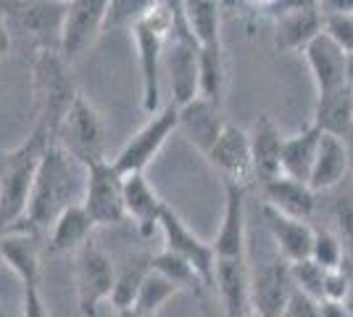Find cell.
I'll return each mask as SVG.
<instances>
[{"mask_svg": "<svg viewBox=\"0 0 353 317\" xmlns=\"http://www.w3.org/2000/svg\"><path fill=\"white\" fill-rule=\"evenodd\" d=\"M85 177L88 166H82L69 153L61 151L56 143H50L40 156L34 172L24 225L37 233H48V227L56 222L61 211H66L74 204H82Z\"/></svg>", "mask_w": 353, "mask_h": 317, "instance_id": "obj_1", "label": "cell"}, {"mask_svg": "<svg viewBox=\"0 0 353 317\" xmlns=\"http://www.w3.org/2000/svg\"><path fill=\"white\" fill-rule=\"evenodd\" d=\"M50 140L40 130H32L30 137L11 151H0V233L24 222L34 172L40 156Z\"/></svg>", "mask_w": 353, "mask_h": 317, "instance_id": "obj_2", "label": "cell"}, {"mask_svg": "<svg viewBox=\"0 0 353 317\" xmlns=\"http://www.w3.org/2000/svg\"><path fill=\"white\" fill-rule=\"evenodd\" d=\"M32 93H34V127L48 135L59 130L61 119L72 108L74 98L79 95L69 75V64L61 59L59 50H40L32 61Z\"/></svg>", "mask_w": 353, "mask_h": 317, "instance_id": "obj_3", "label": "cell"}, {"mask_svg": "<svg viewBox=\"0 0 353 317\" xmlns=\"http://www.w3.org/2000/svg\"><path fill=\"white\" fill-rule=\"evenodd\" d=\"M176 0H159L156 8H150L140 21H134L132 37L137 46V59H140V79H143V108L148 114H156L161 104V90H159V77H161V59L163 46L172 32V19H174Z\"/></svg>", "mask_w": 353, "mask_h": 317, "instance_id": "obj_4", "label": "cell"}, {"mask_svg": "<svg viewBox=\"0 0 353 317\" xmlns=\"http://www.w3.org/2000/svg\"><path fill=\"white\" fill-rule=\"evenodd\" d=\"M63 6L48 0H0V19L11 35V43H24L40 50H59Z\"/></svg>", "mask_w": 353, "mask_h": 317, "instance_id": "obj_5", "label": "cell"}, {"mask_svg": "<svg viewBox=\"0 0 353 317\" xmlns=\"http://www.w3.org/2000/svg\"><path fill=\"white\" fill-rule=\"evenodd\" d=\"M53 143L63 153H69L82 166H90L105 159V124L103 117L88 98L79 93L72 108L61 119Z\"/></svg>", "mask_w": 353, "mask_h": 317, "instance_id": "obj_6", "label": "cell"}, {"mask_svg": "<svg viewBox=\"0 0 353 317\" xmlns=\"http://www.w3.org/2000/svg\"><path fill=\"white\" fill-rule=\"evenodd\" d=\"M114 278L117 265L98 243L88 241L74 254V283L82 317H98L101 307L111 299Z\"/></svg>", "mask_w": 353, "mask_h": 317, "instance_id": "obj_7", "label": "cell"}, {"mask_svg": "<svg viewBox=\"0 0 353 317\" xmlns=\"http://www.w3.org/2000/svg\"><path fill=\"white\" fill-rule=\"evenodd\" d=\"M82 209L90 214L95 227H117L127 222L124 214V175L108 159L88 166Z\"/></svg>", "mask_w": 353, "mask_h": 317, "instance_id": "obj_8", "label": "cell"}, {"mask_svg": "<svg viewBox=\"0 0 353 317\" xmlns=\"http://www.w3.org/2000/svg\"><path fill=\"white\" fill-rule=\"evenodd\" d=\"M111 0H69L63 6L59 35V53L66 64L77 61L95 37L105 30V14Z\"/></svg>", "mask_w": 353, "mask_h": 317, "instance_id": "obj_9", "label": "cell"}, {"mask_svg": "<svg viewBox=\"0 0 353 317\" xmlns=\"http://www.w3.org/2000/svg\"><path fill=\"white\" fill-rule=\"evenodd\" d=\"M176 130V106H166L161 111H156L145 127H140L127 143L124 148L117 153V159L111 164L117 166L121 175H132V172H145V166L159 156L163 143Z\"/></svg>", "mask_w": 353, "mask_h": 317, "instance_id": "obj_10", "label": "cell"}, {"mask_svg": "<svg viewBox=\"0 0 353 317\" xmlns=\"http://www.w3.org/2000/svg\"><path fill=\"white\" fill-rule=\"evenodd\" d=\"M159 230L163 236V251L185 259L192 270L201 275L203 286H214V249L201 236H195L188 222L172 206H163L159 217Z\"/></svg>", "mask_w": 353, "mask_h": 317, "instance_id": "obj_11", "label": "cell"}, {"mask_svg": "<svg viewBox=\"0 0 353 317\" xmlns=\"http://www.w3.org/2000/svg\"><path fill=\"white\" fill-rule=\"evenodd\" d=\"M0 259L19 278L21 288L43 286V241L37 230L21 222L0 233Z\"/></svg>", "mask_w": 353, "mask_h": 317, "instance_id": "obj_12", "label": "cell"}, {"mask_svg": "<svg viewBox=\"0 0 353 317\" xmlns=\"http://www.w3.org/2000/svg\"><path fill=\"white\" fill-rule=\"evenodd\" d=\"M293 288L290 265L277 254L259 270H250V312L261 317H280Z\"/></svg>", "mask_w": 353, "mask_h": 317, "instance_id": "obj_13", "label": "cell"}, {"mask_svg": "<svg viewBox=\"0 0 353 317\" xmlns=\"http://www.w3.org/2000/svg\"><path fill=\"white\" fill-rule=\"evenodd\" d=\"M208 162L221 172L224 182H232L240 188H248L253 177V164H250V146H248V133L240 130L237 124L227 122L216 143L208 148L206 153Z\"/></svg>", "mask_w": 353, "mask_h": 317, "instance_id": "obj_14", "label": "cell"}, {"mask_svg": "<svg viewBox=\"0 0 353 317\" xmlns=\"http://www.w3.org/2000/svg\"><path fill=\"white\" fill-rule=\"evenodd\" d=\"M224 214L211 241L214 259H248V225H245V188L224 182Z\"/></svg>", "mask_w": 353, "mask_h": 317, "instance_id": "obj_15", "label": "cell"}, {"mask_svg": "<svg viewBox=\"0 0 353 317\" xmlns=\"http://www.w3.org/2000/svg\"><path fill=\"white\" fill-rule=\"evenodd\" d=\"M224 124L227 119H224L221 104L208 101L203 95H195L185 106H176V127L188 135V140L201 153H206L216 143Z\"/></svg>", "mask_w": 353, "mask_h": 317, "instance_id": "obj_16", "label": "cell"}, {"mask_svg": "<svg viewBox=\"0 0 353 317\" xmlns=\"http://www.w3.org/2000/svg\"><path fill=\"white\" fill-rule=\"evenodd\" d=\"M301 53L306 56V64H309L311 77H314V85H316V95L345 88V64H348V53L340 46H335L324 32L316 35Z\"/></svg>", "mask_w": 353, "mask_h": 317, "instance_id": "obj_17", "label": "cell"}, {"mask_svg": "<svg viewBox=\"0 0 353 317\" xmlns=\"http://www.w3.org/2000/svg\"><path fill=\"white\" fill-rule=\"evenodd\" d=\"M219 291L227 317L250 312V265L248 259H214V286Z\"/></svg>", "mask_w": 353, "mask_h": 317, "instance_id": "obj_18", "label": "cell"}, {"mask_svg": "<svg viewBox=\"0 0 353 317\" xmlns=\"http://www.w3.org/2000/svg\"><path fill=\"white\" fill-rule=\"evenodd\" d=\"M166 206L161 196L156 193V188L150 185L145 172H132L124 175V214L127 220H132L140 236H153V230H159V217Z\"/></svg>", "mask_w": 353, "mask_h": 317, "instance_id": "obj_19", "label": "cell"}, {"mask_svg": "<svg viewBox=\"0 0 353 317\" xmlns=\"http://www.w3.org/2000/svg\"><path fill=\"white\" fill-rule=\"evenodd\" d=\"M285 135L274 119L269 114H261L253 122L248 133V146H250V164H253V177L259 182L274 180L280 177V151Z\"/></svg>", "mask_w": 353, "mask_h": 317, "instance_id": "obj_20", "label": "cell"}, {"mask_svg": "<svg viewBox=\"0 0 353 317\" xmlns=\"http://www.w3.org/2000/svg\"><path fill=\"white\" fill-rule=\"evenodd\" d=\"M261 193H264V206L293 220L309 222L316 211V193L309 188V182L290 180L280 175L274 180L261 182Z\"/></svg>", "mask_w": 353, "mask_h": 317, "instance_id": "obj_21", "label": "cell"}, {"mask_svg": "<svg viewBox=\"0 0 353 317\" xmlns=\"http://www.w3.org/2000/svg\"><path fill=\"white\" fill-rule=\"evenodd\" d=\"M264 220H266L269 233H272V241L277 246V254H280L288 265L311 257L314 227H311L309 222L285 217V214L269 209V206H264Z\"/></svg>", "mask_w": 353, "mask_h": 317, "instance_id": "obj_22", "label": "cell"}, {"mask_svg": "<svg viewBox=\"0 0 353 317\" xmlns=\"http://www.w3.org/2000/svg\"><path fill=\"white\" fill-rule=\"evenodd\" d=\"M348 177V153H345V140L335 135L319 137L316 159L311 166L309 188L314 193H330L340 182Z\"/></svg>", "mask_w": 353, "mask_h": 317, "instance_id": "obj_23", "label": "cell"}, {"mask_svg": "<svg viewBox=\"0 0 353 317\" xmlns=\"http://www.w3.org/2000/svg\"><path fill=\"white\" fill-rule=\"evenodd\" d=\"M92 220L82 209V204H74L66 211H61L56 222L48 227V249L53 254H77L88 241H92Z\"/></svg>", "mask_w": 353, "mask_h": 317, "instance_id": "obj_24", "label": "cell"}, {"mask_svg": "<svg viewBox=\"0 0 353 317\" xmlns=\"http://www.w3.org/2000/svg\"><path fill=\"white\" fill-rule=\"evenodd\" d=\"M316 35H322V14L316 8H298L274 19V48L282 53L303 50Z\"/></svg>", "mask_w": 353, "mask_h": 317, "instance_id": "obj_25", "label": "cell"}, {"mask_svg": "<svg viewBox=\"0 0 353 317\" xmlns=\"http://www.w3.org/2000/svg\"><path fill=\"white\" fill-rule=\"evenodd\" d=\"M319 137L322 133L309 124L306 130H301L298 135H290L282 140L280 151V172L290 180L309 182L311 166L316 159V148H319Z\"/></svg>", "mask_w": 353, "mask_h": 317, "instance_id": "obj_26", "label": "cell"}, {"mask_svg": "<svg viewBox=\"0 0 353 317\" xmlns=\"http://www.w3.org/2000/svg\"><path fill=\"white\" fill-rule=\"evenodd\" d=\"M324 135L345 137L353 130V95L348 88H340L332 93L316 95L314 106V122H311Z\"/></svg>", "mask_w": 353, "mask_h": 317, "instance_id": "obj_27", "label": "cell"}, {"mask_svg": "<svg viewBox=\"0 0 353 317\" xmlns=\"http://www.w3.org/2000/svg\"><path fill=\"white\" fill-rule=\"evenodd\" d=\"M148 270H150V257H130L121 267H117L108 304L114 309H130L137 299V291L143 286V278L148 275Z\"/></svg>", "mask_w": 353, "mask_h": 317, "instance_id": "obj_28", "label": "cell"}, {"mask_svg": "<svg viewBox=\"0 0 353 317\" xmlns=\"http://www.w3.org/2000/svg\"><path fill=\"white\" fill-rule=\"evenodd\" d=\"M188 27L195 35L198 46L221 43L219 37V0H182Z\"/></svg>", "mask_w": 353, "mask_h": 317, "instance_id": "obj_29", "label": "cell"}, {"mask_svg": "<svg viewBox=\"0 0 353 317\" xmlns=\"http://www.w3.org/2000/svg\"><path fill=\"white\" fill-rule=\"evenodd\" d=\"M221 90H224V53H221V43L201 46V56H198V95L221 104Z\"/></svg>", "mask_w": 353, "mask_h": 317, "instance_id": "obj_30", "label": "cell"}, {"mask_svg": "<svg viewBox=\"0 0 353 317\" xmlns=\"http://www.w3.org/2000/svg\"><path fill=\"white\" fill-rule=\"evenodd\" d=\"M176 294H179V286H174L169 278H163L161 272L148 270V275L143 278V286L137 291V299H134L132 309L156 317L166 304L174 299Z\"/></svg>", "mask_w": 353, "mask_h": 317, "instance_id": "obj_31", "label": "cell"}, {"mask_svg": "<svg viewBox=\"0 0 353 317\" xmlns=\"http://www.w3.org/2000/svg\"><path fill=\"white\" fill-rule=\"evenodd\" d=\"M332 204H330V214L335 222V236L343 243V249L353 251V185L348 177L340 182L338 188H332Z\"/></svg>", "mask_w": 353, "mask_h": 317, "instance_id": "obj_32", "label": "cell"}, {"mask_svg": "<svg viewBox=\"0 0 353 317\" xmlns=\"http://www.w3.org/2000/svg\"><path fill=\"white\" fill-rule=\"evenodd\" d=\"M150 270L161 272L163 278H169L174 286H179V291H201V288H206L203 280H201V275L192 270L185 259L174 257L169 251H161V254L150 257Z\"/></svg>", "mask_w": 353, "mask_h": 317, "instance_id": "obj_33", "label": "cell"}, {"mask_svg": "<svg viewBox=\"0 0 353 317\" xmlns=\"http://www.w3.org/2000/svg\"><path fill=\"white\" fill-rule=\"evenodd\" d=\"M343 257H345V249L338 241L335 233L330 230H314V243H311V257L319 267L324 270H335L343 267Z\"/></svg>", "mask_w": 353, "mask_h": 317, "instance_id": "obj_34", "label": "cell"}, {"mask_svg": "<svg viewBox=\"0 0 353 317\" xmlns=\"http://www.w3.org/2000/svg\"><path fill=\"white\" fill-rule=\"evenodd\" d=\"M324 267H319L314 259H301L290 265V278H293V286L306 294L311 299L322 302V286H324Z\"/></svg>", "mask_w": 353, "mask_h": 317, "instance_id": "obj_35", "label": "cell"}, {"mask_svg": "<svg viewBox=\"0 0 353 317\" xmlns=\"http://www.w3.org/2000/svg\"><path fill=\"white\" fill-rule=\"evenodd\" d=\"M156 3L159 0H111L105 14V27H132L150 8H156Z\"/></svg>", "mask_w": 353, "mask_h": 317, "instance_id": "obj_36", "label": "cell"}, {"mask_svg": "<svg viewBox=\"0 0 353 317\" xmlns=\"http://www.w3.org/2000/svg\"><path fill=\"white\" fill-rule=\"evenodd\" d=\"M322 32L348 56L353 53V14L322 16Z\"/></svg>", "mask_w": 353, "mask_h": 317, "instance_id": "obj_37", "label": "cell"}, {"mask_svg": "<svg viewBox=\"0 0 353 317\" xmlns=\"http://www.w3.org/2000/svg\"><path fill=\"white\" fill-rule=\"evenodd\" d=\"M351 296V278L343 267L324 272V286H322V302H348Z\"/></svg>", "mask_w": 353, "mask_h": 317, "instance_id": "obj_38", "label": "cell"}, {"mask_svg": "<svg viewBox=\"0 0 353 317\" xmlns=\"http://www.w3.org/2000/svg\"><path fill=\"white\" fill-rule=\"evenodd\" d=\"M280 317H322V302H316L306 294H301L298 288H293Z\"/></svg>", "mask_w": 353, "mask_h": 317, "instance_id": "obj_39", "label": "cell"}, {"mask_svg": "<svg viewBox=\"0 0 353 317\" xmlns=\"http://www.w3.org/2000/svg\"><path fill=\"white\" fill-rule=\"evenodd\" d=\"M21 317H50L45 307L43 291L40 288H24V299H21Z\"/></svg>", "mask_w": 353, "mask_h": 317, "instance_id": "obj_40", "label": "cell"}, {"mask_svg": "<svg viewBox=\"0 0 353 317\" xmlns=\"http://www.w3.org/2000/svg\"><path fill=\"white\" fill-rule=\"evenodd\" d=\"M316 11L322 16L353 14V0H316Z\"/></svg>", "mask_w": 353, "mask_h": 317, "instance_id": "obj_41", "label": "cell"}, {"mask_svg": "<svg viewBox=\"0 0 353 317\" xmlns=\"http://www.w3.org/2000/svg\"><path fill=\"white\" fill-rule=\"evenodd\" d=\"M322 317H353L348 304L343 302H322Z\"/></svg>", "mask_w": 353, "mask_h": 317, "instance_id": "obj_42", "label": "cell"}, {"mask_svg": "<svg viewBox=\"0 0 353 317\" xmlns=\"http://www.w3.org/2000/svg\"><path fill=\"white\" fill-rule=\"evenodd\" d=\"M14 48V43H11V35H8V30H6V24H3V19H0V59L8 53Z\"/></svg>", "mask_w": 353, "mask_h": 317, "instance_id": "obj_43", "label": "cell"}, {"mask_svg": "<svg viewBox=\"0 0 353 317\" xmlns=\"http://www.w3.org/2000/svg\"><path fill=\"white\" fill-rule=\"evenodd\" d=\"M343 140H345V153H348V182L353 185V130Z\"/></svg>", "mask_w": 353, "mask_h": 317, "instance_id": "obj_44", "label": "cell"}, {"mask_svg": "<svg viewBox=\"0 0 353 317\" xmlns=\"http://www.w3.org/2000/svg\"><path fill=\"white\" fill-rule=\"evenodd\" d=\"M345 88H348L353 95V53L348 56V64H345Z\"/></svg>", "mask_w": 353, "mask_h": 317, "instance_id": "obj_45", "label": "cell"}, {"mask_svg": "<svg viewBox=\"0 0 353 317\" xmlns=\"http://www.w3.org/2000/svg\"><path fill=\"white\" fill-rule=\"evenodd\" d=\"M114 317H153V315H145V312H137V309H117V315Z\"/></svg>", "mask_w": 353, "mask_h": 317, "instance_id": "obj_46", "label": "cell"}, {"mask_svg": "<svg viewBox=\"0 0 353 317\" xmlns=\"http://www.w3.org/2000/svg\"><path fill=\"white\" fill-rule=\"evenodd\" d=\"M0 317H21V312H16L8 304H0Z\"/></svg>", "mask_w": 353, "mask_h": 317, "instance_id": "obj_47", "label": "cell"}, {"mask_svg": "<svg viewBox=\"0 0 353 317\" xmlns=\"http://www.w3.org/2000/svg\"><path fill=\"white\" fill-rule=\"evenodd\" d=\"M250 3H253V6H261V8H269L274 0H250Z\"/></svg>", "mask_w": 353, "mask_h": 317, "instance_id": "obj_48", "label": "cell"}, {"mask_svg": "<svg viewBox=\"0 0 353 317\" xmlns=\"http://www.w3.org/2000/svg\"><path fill=\"white\" fill-rule=\"evenodd\" d=\"M48 3H53V6H66L69 0H48Z\"/></svg>", "mask_w": 353, "mask_h": 317, "instance_id": "obj_49", "label": "cell"}, {"mask_svg": "<svg viewBox=\"0 0 353 317\" xmlns=\"http://www.w3.org/2000/svg\"><path fill=\"white\" fill-rule=\"evenodd\" d=\"M243 317H261V315H256V312H248V315H243Z\"/></svg>", "mask_w": 353, "mask_h": 317, "instance_id": "obj_50", "label": "cell"}]
</instances>
